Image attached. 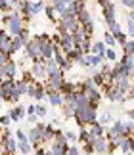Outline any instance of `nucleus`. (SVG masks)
Returning <instances> with one entry per match:
<instances>
[{
  "mask_svg": "<svg viewBox=\"0 0 134 155\" xmlns=\"http://www.w3.org/2000/svg\"><path fill=\"white\" fill-rule=\"evenodd\" d=\"M98 107L96 105H84V107H77V115H75V121L81 128L84 127H90V124L98 123Z\"/></svg>",
  "mask_w": 134,
  "mask_h": 155,
  "instance_id": "obj_1",
  "label": "nucleus"
},
{
  "mask_svg": "<svg viewBox=\"0 0 134 155\" xmlns=\"http://www.w3.org/2000/svg\"><path fill=\"white\" fill-rule=\"evenodd\" d=\"M58 25V33L63 35V33H75L79 27H81V21H79V15L75 14H63L59 17V23Z\"/></svg>",
  "mask_w": 134,
  "mask_h": 155,
  "instance_id": "obj_2",
  "label": "nucleus"
},
{
  "mask_svg": "<svg viewBox=\"0 0 134 155\" xmlns=\"http://www.w3.org/2000/svg\"><path fill=\"white\" fill-rule=\"evenodd\" d=\"M10 15V19H8V25H6V31H8L12 37H19V35L23 33V29H25V25H23V23H25V19H23L21 17V14L19 12H12V14H8Z\"/></svg>",
  "mask_w": 134,
  "mask_h": 155,
  "instance_id": "obj_3",
  "label": "nucleus"
},
{
  "mask_svg": "<svg viewBox=\"0 0 134 155\" xmlns=\"http://www.w3.org/2000/svg\"><path fill=\"white\" fill-rule=\"evenodd\" d=\"M23 50H25V58L27 59H33V61H40L42 59V44H40V40L36 37H33V40Z\"/></svg>",
  "mask_w": 134,
  "mask_h": 155,
  "instance_id": "obj_4",
  "label": "nucleus"
},
{
  "mask_svg": "<svg viewBox=\"0 0 134 155\" xmlns=\"http://www.w3.org/2000/svg\"><path fill=\"white\" fill-rule=\"evenodd\" d=\"M65 84V79L63 75H52L44 81V88L48 94H54V92H62V88Z\"/></svg>",
  "mask_w": 134,
  "mask_h": 155,
  "instance_id": "obj_5",
  "label": "nucleus"
},
{
  "mask_svg": "<svg viewBox=\"0 0 134 155\" xmlns=\"http://www.w3.org/2000/svg\"><path fill=\"white\" fill-rule=\"evenodd\" d=\"M102 92H103V96H106L109 102H113V104H123L125 100H126V94L121 92L115 84H113V86H107L106 90H102Z\"/></svg>",
  "mask_w": 134,
  "mask_h": 155,
  "instance_id": "obj_6",
  "label": "nucleus"
},
{
  "mask_svg": "<svg viewBox=\"0 0 134 155\" xmlns=\"http://www.w3.org/2000/svg\"><path fill=\"white\" fill-rule=\"evenodd\" d=\"M102 14H103V21H106L107 29L113 27L115 23H117V10H115V4L109 2L107 6H103L102 8Z\"/></svg>",
  "mask_w": 134,
  "mask_h": 155,
  "instance_id": "obj_7",
  "label": "nucleus"
},
{
  "mask_svg": "<svg viewBox=\"0 0 134 155\" xmlns=\"http://www.w3.org/2000/svg\"><path fill=\"white\" fill-rule=\"evenodd\" d=\"M31 73L36 81H46L48 79V73H46V61L40 59V61H33L31 65Z\"/></svg>",
  "mask_w": 134,
  "mask_h": 155,
  "instance_id": "obj_8",
  "label": "nucleus"
},
{
  "mask_svg": "<svg viewBox=\"0 0 134 155\" xmlns=\"http://www.w3.org/2000/svg\"><path fill=\"white\" fill-rule=\"evenodd\" d=\"M17 75V63L12 59L6 65H0V79H15Z\"/></svg>",
  "mask_w": 134,
  "mask_h": 155,
  "instance_id": "obj_9",
  "label": "nucleus"
},
{
  "mask_svg": "<svg viewBox=\"0 0 134 155\" xmlns=\"http://www.w3.org/2000/svg\"><path fill=\"white\" fill-rule=\"evenodd\" d=\"M94 147H96V155H111V153H113L111 144H109V140L106 138V136H103V138H98V140H96Z\"/></svg>",
  "mask_w": 134,
  "mask_h": 155,
  "instance_id": "obj_10",
  "label": "nucleus"
},
{
  "mask_svg": "<svg viewBox=\"0 0 134 155\" xmlns=\"http://www.w3.org/2000/svg\"><path fill=\"white\" fill-rule=\"evenodd\" d=\"M27 136H29V142L33 144V147H40L42 142H44V140H42V132H40V128L36 127V124L29 128V134Z\"/></svg>",
  "mask_w": 134,
  "mask_h": 155,
  "instance_id": "obj_11",
  "label": "nucleus"
},
{
  "mask_svg": "<svg viewBox=\"0 0 134 155\" xmlns=\"http://www.w3.org/2000/svg\"><path fill=\"white\" fill-rule=\"evenodd\" d=\"M12 40H14V37H12L6 29H2V31H0V52H10Z\"/></svg>",
  "mask_w": 134,
  "mask_h": 155,
  "instance_id": "obj_12",
  "label": "nucleus"
},
{
  "mask_svg": "<svg viewBox=\"0 0 134 155\" xmlns=\"http://www.w3.org/2000/svg\"><path fill=\"white\" fill-rule=\"evenodd\" d=\"M107 31L113 35V37H115V40H117V42H119L121 46H123V44L126 42V40H129V38H126V35L123 33V29H121V25H119V23H115V25H113V27H109Z\"/></svg>",
  "mask_w": 134,
  "mask_h": 155,
  "instance_id": "obj_13",
  "label": "nucleus"
},
{
  "mask_svg": "<svg viewBox=\"0 0 134 155\" xmlns=\"http://www.w3.org/2000/svg\"><path fill=\"white\" fill-rule=\"evenodd\" d=\"M48 102H50L52 107H58V109H62L65 105V96L62 92H54V94H48Z\"/></svg>",
  "mask_w": 134,
  "mask_h": 155,
  "instance_id": "obj_14",
  "label": "nucleus"
},
{
  "mask_svg": "<svg viewBox=\"0 0 134 155\" xmlns=\"http://www.w3.org/2000/svg\"><path fill=\"white\" fill-rule=\"evenodd\" d=\"M8 115L12 117V121H14V123H19V121H21V119H23V117H25V115H27V107H21V105H15V107H14V109H12V111L8 113Z\"/></svg>",
  "mask_w": 134,
  "mask_h": 155,
  "instance_id": "obj_15",
  "label": "nucleus"
},
{
  "mask_svg": "<svg viewBox=\"0 0 134 155\" xmlns=\"http://www.w3.org/2000/svg\"><path fill=\"white\" fill-rule=\"evenodd\" d=\"M46 73H48V77H52V75H63V69L58 65L56 59H48V61H46Z\"/></svg>",
  "mask_w": 134,
  "mask_h": 155,
  "instance_id": "obj_16",
  "label": "nucleus"
},
{
  "mask_svg": "<svg viewBox=\"0 0 134 155\" xmlns=\"http://www.w3.org/2000/svg\"><path fill=\"white\" fill-rule=\"evenodd\" d=\"M115 132H117L119 136H130V132H129V127H126V123L125 121H113V127H111Z\"/></svg>",
  "mask_w": 134,
  "mask_h": 155,
  "instance_id": "obj_17",
  "label": "nucleus"
},
{
  "mask_svg": "<svg viewBox=\"0 0 134 155\" xmlns=\"http://www.w3.org/2000/svg\"><path fill=\"white\" fill-rule=\"evenodd\" d=\"M62 111H63V117H65V119L75 117V115H77V104H73V102H65V105L62 107Z\"/></svg>",
  "mask_w": 134,
  "mask_h": 155,
  "instance_id": "obj_18",
  "label": "nucleus"
},
{
  "mask_svg": "<svg viewBox=\"0 0 134 155\" xmlns=\"http://www.w3.org/2000/svg\"><path fill=\"white\" fill-rule=\"evenodd\" d=\"M90 132H92L96 138H103L106 136V132H107V128L103 127V124H100V123H94V124H90Z\"/></svg>",
  "mask_w": 134,
  "mask_h": 155,
  "instance_id": "obj_19",
  "label": "nucleus"
},
{
  "mask_svg": "<svg viewBox=\"0 0 134 155\" xmlns=\"http://www.w3.org/2000/svg\"><path fill=\"white\" fill-rule=\"evenodd\" d=\"M130 147H132V136H125V138L121 140V146H119L121 153H123V155L130 153Z\"/></svg>",
  "mask_w": 134,
  "mask_h": 155,
  "instance_id": "obj_20",
  "label": "nucleus"
},
{
  "mask_svg": "<svg viewBox=\"0 0 134 155\" xmlns=\"http://www.w3.org/2000/svg\"><path fill=\"white\" fill-rule=\"evenodd\" d=\"M79 21H81V25H84V27H86V25H90V23H94V19H92V14H90V12H88L86 8H84V10L81 12V14H79Z\"/></svg>",
  "mask_w": 134,
  "mask_h": 155,
  "instance_id": "obj_21",
  "label": "nucleus"
},
{
  "mask_svg": "<svg viewBox=\"0 0 134 155\" xmlns=\"http://www.w3.org/2000/svg\"><path fill=\"white\" fill-rule=\"evenodd\" d=\"M44 14H46V17H48V21L50 23H58V12H56V8L54 6H46V10H44Z\"/></svg>",
  "mask_w": 134,
  "mask_h": 155,
  "instance_id": "obj_22",
  "label": "nucleus"
},
{
  "mask_svg": "<svg viewBox=\"0 0 134 155\" xmlns=\"http://www.w3.org/2000/svg\"><path fill=\"white\" fill-rule=\"evenodd\" d=\"M21 48H25V44H23V40L19 38V37H15L14 40H12V48H10V54L14 56L15 52H19Z\"/></svg>",
  "mask_w": 134,
  "mask_h": 155,
  "instance_id": "obj_23",
  "label": "nucleus"
},
{
  "mask_svg": "<svg viewBox=\"0 0 134 155\" xmlns=\"http://www.w3.org/2000/svg\"><path fill=\"white\" fill-rule=\"evenodd\" d=\"M121 65L126 67V69H130L134 65V56L132 54H123V56H121Z\"/></svg>",
  "mask_w": 134,
  "mask_h": 155,
  "instance_id": "obj_24",
  "label": "nucleus"
},
{
  "mask_svg": "<svg viewBox=\"0 0 134 155\" xmlns=\"http://www.w3.org/2000/svg\"><path fill=\"white\" fill-rule=\"evenodd\" d=\"M88 61H90V67H102L103 58L102 56H96V54H88Z\"/></svg>",
  "mask_w": 134,
  "mask_h": 155,
  "instance_id": "obj_25",
  "label": "nucleus"
},
{
  "mask_svg": "<svg viewBox=\"0 0 134 155\" xmlns=\"http://www.w3.org/2000/svg\"><path fill=\"white\" fill-rule=\"evenodd\" d=\"M103 42H106V46H107V48H113L115 44H119L117 40H115V37H113V35L109 33V31H106V33H103Z\"/></svg>",
  "mask_w": 134,
  "mask_h": 155,
  "instance_id": "obj_26",
  "label": "nucleus"
},
{
  "mask_svg": "<svg viewBox=\"0 0 134 155\" xmlns=\"http://www.w3.org/2000/svg\"><path fill=\"white\" fill-rule=\"evenodd\" d=\"M111 121H113V117H111V113H109V111H103V113H100V115H98V123L103 124V127L109 124Z\"/></svg>",
  "mask_w": 134,
  "mask_h": 155,
  "instance_id": "obj_27",
  "label": "nucleus"
},
{
  "mask_svg": "<svg viewBox=\"0 0 134 155\" xmlns=\"http://www.w3.org/2000/svg\"><path fill=\"white\" fill-rule=\"evenodd\" d=\"M19 151L23 155H29L33 151V144H31V142H19Z\"/></svg>",
  "mask_w": 134,
  "mask_h": 155,
  "instance_id": "obj_28",
  "label": "nucleus"
},
{
  "mask_svg": "<svg viewBox=\"0 0 134 155\" xmlns=\"http://www.w3.org/2000/svg\"><path fill=\"white\" fill-rule=\"evenodd\" d=\"M121 48H123V54H132V56H134V40H132V38L126 40V42L121 46Z\"/></svg>",
  "mask_w": 134,
  "mask_h": 155,
  "instance_id": "obj_29",
  "label": "nucleus"
},
{
  "mask_svg": "<svg viewBox=\"0 0 134 155\" xmlns=\"http://www.w3.org/2000/svg\"><path fill=\"white\" fill-rule=\"evenodd\" d=\"M33 8H35V15L40 14V12H44L46 10V0H36V2L33 4Z\"/></svg>",
  "mask_w": 134,
  "mask_h": 155,
  "instance_id": "obj_30",
  "label": "nucleus"
},
{
  "mask_svg": "<svg viewBox=\"0 0 134 155\" xmlns=\"http://www.w3.org/2000/svg\"><path fill=\"white\" fill-rule=\"evenodd\" d=\"M19 38L23 40V44H25V46H27V44H29V42L33 40V37H31V33H29V29H27V27L23 29V33L19 35Z\"/></svg>",
  "mask_w": 134,
  "mask_h": 155,
  "instance_id": "obj_31",
  "label": "nucleus"
},
{
  "mask_svg": "<svg viewBox=\"0 0 134 155\" xmlns=\"http://www.w3.org/2000/svg\"><path fill=\"white\" fill-rule=\"evenodd\" d=\"M46 113H48L46 105H40V104H36V117H39V119H44V117H46Z\"/></svg>",
  "mask_w": 134,
  "mask_h": 155,
  "instance_id": "obj_32",
  "label": "nucleus"
},
{
  "mask_svg": "<svg viewBox=\"0 0 134 155\" xmlns=\"http://www.w3.org/2000/svg\"><path fill=\"white\" fill-rule=\"evenodd\" d=\"M106 59H107V61H117V52H115L113 48H107V52H106Z\"/></svg>",
  "mask_w": 134,
  "mask_h": 155,
  "instance_id": "obj_33",
  "label": "nucleus"
},
{
  "mask_svg": "<svg viewBox=\"0 0 134 155\" xmlns=\"http://www.w3.org/2000/svg\"><path fill=\"white\" fill-rule=\"evenodd\" d=\"M82 151L86 153V155H94L96 153V147H94V144H82Z\"/></svg>",
  "mask_w": 134,
  "mask_h": 155,
  "instance_id": "obj_34",
  "label": "nucleus"
},
{
  "mask_svg": "<svg viewBox=\"0 0 134 155\" xmlns=\"http://www.w3.org/2000/svg\"><path fill=\"white\" fill-rule=\"evenodd\" d=\"M63 134H65V138L69 140V142H77V140H79V134H75L73 130H65Z\"/></svg>",
  "mask_w": 134,
  "mask_h": 155,
  "instance_id": "obj_35",
  "label": "nucleus"
},
{
  "mask_svg": "<svg viewBox=\"0 0 134 155\" xmlns=\"http://www.w3.org/2000/svg\"><path fill=\"white\" fill-rule=\"evenodd\" d=\"M15 138L19 142H29V136L23 132V130H15Z\"/></svg>",
  "mask_w": 134,
  "mask_h": 155,
  "instance_id": "obj_36",
  "label": "nucleus"
},
{
  "mask_svg": "<svg viewBox=\"0 0 134 155\" xmlns=\"http://www.w3.org/2000/svg\"><path fill=\"white\" fill-rule=\"evenodd\" d=\"M10 123H14L10 115H2V117H0V124H2V127H10Z\"/></svg>",
  "mask_w": 134,
  "mask_h": 155,
  "instance_id": "obj_37",
  "label": "nucleus"
},
{
  "mask_svg": "<svg viewBox=\"0 0 134 155\" xmlns=\"http://www.w3.org/2000/svg\"><path fill=\"white\" fill-rule=\"evenodd\" d=\"M10 136H14V134H12V130H10V127H2V140L10 138Z\"/></svg>",
  "mask_w": 134,
  "mask_h": 155,
  "instance_id": "obj_38",
  "label": "nucleus"
},
{
  "mask_svg": "<svg viewBox=\"0 0 134 155\" xmlns=\"http://www.w3.org/2000/svg\"><path fill=\"white\" fill-rule=\"evenodd\" d=\"M79 65H81V67H90V61H88V56H82L81 59H79Z\"/></svg>",
  "mask_w": 134,
  "mask_h": 155,
  "instance_id": "obj_39",
  "label": "nucleus"
},
{
  "mask_svg": "<svg viewBox=\"0 0 134 155\" xmlns=\"http://www.w3.org/2000/svg\"><path fill=\"white\" fill-rule=\"evenodd\" d=\"M67 155H81V151H79L75 146H69V150H67Z\"/></svg>",
  "mask_w": 134,
  "mask_h": 155,
  "instance_id": "obj_40",
  "label": "nucleus"
},
{
  "mask_svg": "<svg viewBox=\"0 0 134 155\" xmlns=\"http://www.w3.org/2000/svg\"><path fill=\"white\" fill-rule=\"evenodd\" d=\"M121 4H123L125 6V8H134V0H121Z\"/></svg>",
  "mask_w": 134,
  "mask_h": 155,
  "instance_id": "obj_41",
  "label": "nucleus"
},
{
  "mask_svg": "<svg viewBox=\"0 0 134 155\" xmlns=\"http://www.w3.org/2000/svg\"><path fill=\"white\" fill-rule=\"evenodd\" d=\"M129 37L134 38V21H130V19H129Z\"/></svg>",
  "mask_w": 134,
  "mask_h": 155,
  "instance_id": "obj_42",
  "label": "nucleus"
},
{
  "mask_svg": "<svg viewBox=\"0 0 134 155\" xmlns=\"http://www.w3.org/2000/svg\"><path fill=\"white\" fill-rule=\"evenodd\" d=\"M36 119H39L36 115H27V121H29V124H33V127L36 124Z\"/></svg>",
  "mask_w": 134,
  "mask_h": 155,
  "instance_id": "obj_43",
  "label": "nucleus"
},
{
  "mask_svg": "<svg viewBox=\"0 0 134 155\" xmlns=\"http://www.w3.org/2000/svg\"><path fill=\"white\" fill-rule=\"evenodd\" d=\"M35 150H36V155H48V150H44V147H35Z\"/></svg>",
  "mask_w": 134,
  "mask_h": 155,
  "instance_id": "obj_44",
  "label": "nucleus"
},
{
  "mask_svg": "<svg viewBox=\"0 0 134 155\" xmlns=\"http://www.w3.org/2000/svg\"><path fill=\"white\" fill-rule=\"evenodd\" d=\"M126 115H129V119L134 121V107H132V109H126Z\"/></svg>",
  "mask_w": 134,
  "mask_h": 155,
  "instance_id": "obj_45",
  "label": "nucleus"
},
{
  "mask_svg": "<svg viewBox=\"0 0 134 155\" xmlns=\"http://www.w3.org/2000/svg\"><path fill=\"white\" fill-rule=\"evenodd\" d=\"M96 2H98L102 8H103V6H107V4H109V0H96Z\"/></svg>",
  "mask_w": 134,
  "mask_h": 155,
  "instance_id": "obj_46",
  "label": "nucleus"
},
{
  "mask_svg": "<svg viewBox=\"0 0 134 155\" xmlns=\"http://www.w3.org/2000/svg\"><path fill=\"white\" fill-rule=\"evenodd\" d=\"M129 19H130V21H134V10H130V12H129Z\"/></svg>",
  "mask_w": 134,
  "mask_h": 155,
  "instance_id": "obj_47",
  "label": "nucleus"
},
{
  "mask_svg": "<svg viewBox=\"0 0 134 155\" xmlns=\"http://www.w3.org/2000/svg\"><path fill=\"white\" fill-rule=\"evenodd\" d=\"M129 71H130V79H132V81H134V65H132V67H130V69H129Z\"/></svg>",
  "mask_w": 134,
  "mask_h": 155,
  "instance_id": "obj_48",
  "label": "nucleus"
},
{
  "mask_svg": "<svg viewBox=\"0 0 134 155\" xmlns=\"http://www.w3.org/2000/svg\"><path fill=\"white\" fill-rule=\"evenodd\" d=\"M48 155H52V151H50V150H48Z\"/></svg>",
  "mask_w": 134,
  "mask_h": 155,
  "instance_id": "obj_49",
  "label": "nucleus"
},
{
  "mask_svg": "<svg viewBox=\"0 0 134 155\" xmlns=\"http://www.w3.org/2000/svg\"><path fill=\"white\" fill-rule=\"evenodd\" d=\"M132 138H134V134H132Z\"/></svg>",
  "mask_w": 134,
  "mask_h": 155,
  "instance_id": "obj_50",
  "label": "nucleus"
},
{
  "mask_svg": "<svg viewBox=\"0 0 134 155\" xmlns=\"http://www.w3.org/2000/svg\"><path fill=\"white\" fill-rule=\"evenodd\" d=\"M132 92H134V90H132Z\"/></svg>",
  "mask_w": 134,
  "mask_h": 155,
  "instance_id": "obj_51",
  "label": "nucleus"
}]
</instances>
